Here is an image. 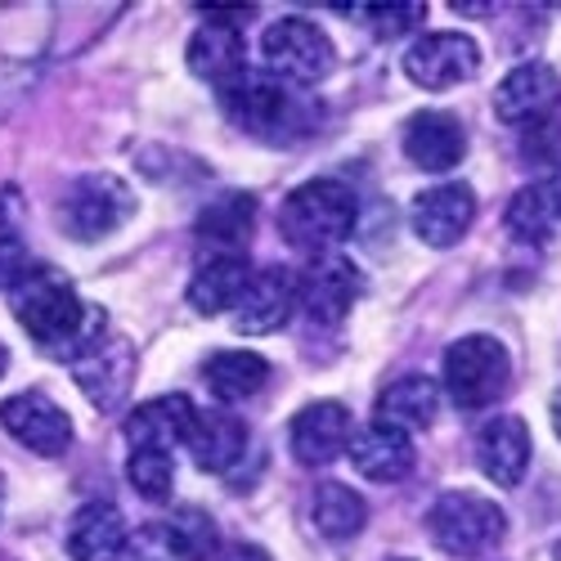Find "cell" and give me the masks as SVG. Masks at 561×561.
I'll return each instance as SVG.
<instances>
[{
  "instance_id": "2",
  "label": "cell",
  "mask_w": 561,
  "mask_h": 561,
  "mask_svg": "<svg viewBox=\"0 0 561 561\" xmlns=\"http://www.w3.org/2000/svg\"><path fill=\"white\" fill-rule=\"evenodd\" d=\"M355 216H359V203L351 194V184L306 180L301 190H293L288 203L278 207V233H284L288 248L323 256V252H337L351 239Z\"/></svg>"
},
{
  "instance_id": "21",
  "label": "cell",
  "mask_w": 561,
  "mask_h": 561,
  "mask_svg": "<svg viewBox=\"0 0 561 561\" xmlns=\"http://www.w3.org/2000/svg\"><path fill=\"white\" fill-rule=\"evenodd\" d=\"M126 543H130V530L113 503H85L68 526V552L77 561H117Z\"/></svg>"
},
{
  "instance_id": "30",
  "label": "cell",
  "mask_w": 561,
  "mask_h": 561,
  "mask_svg": "<svg viewBox=\"0 0 561 561\" xmlns=\"http://www.w3.org/2000/svg\"><path fill=\"white\" fill-rule=\"evenodd\" d=\"M126 477H130V485L145 494V499L162 503V499L175 490V458L162 454V449H130Z\"/></svg>"
},
{
  "instance_id": "12",
  "label": "cell",
  "mask_w": 561,
  "mask_h": 561,
  "mask_svg": "<svg viewBox=\"0 0 561 561\" xmlns=\"http://www.w3.org/2000/svg\"><path fill=\"white\" fill-rule=\"evenodd\" d=\"M233 329L248 337H270L297 314V274L284 265H265L248 278V288L239 297V306L229 310Z\"/></svg>"
},
{
  "instance_id": "4",
  "label": "cell",
  "mask_w": 561,
  "mask_h": 561,
  "mask_svg": "<svg viewBox=\"0 0 561 561\" xmlns=\"http://www.w3.org/2000/svg\"><path fill=\"white\" fill-rule=\"evenodd\" d=\"M512 382V355L499 337L472 333L445 351V391L458 409H485Z\"/></svg>"
},
{
  "instance_id": "1",
  "label": "cell",
  "mask_w": 561,
  "mask_h": 561,
  "mask_svg": "<svg viewBox=\"0 0 561 561\" xmlns=\"http://www.w3.org/2000/svg\"><path fill=\"white\" fill-rule=\"evenodd\" d=\"M10 310L23 323V333L59 359H72L95 337H104V310H85L77 288L50 265L23 270V278L10 288Z\"/></svg>"
},
{
  "instance_id": "9",
  "label": "cell",
  "mask_w": 561,
  "mask_h": 561,
  "mask_svg": "<svg viewBox=\"0 0 561 561\" xmlns=\"http://www.w3.org/2000/svg\"><path fill=\"white\" fill-rule=\"evenodd\" d=\"M481 68V50L467 32H427L404 50V77L423 90H449L472 81Z\"/></svg>"
},
{
  "instance_id": "13",
  "label": "cell",
  "mask_w": 561,
  "mask_h": 561,
  "mask_svg": "<svg viewBox=\"0 0 561 561\" xmlns=\"http://www.w3.org/2000/svg\"><path fill=\"white\" fill-rule=\"evenodd\" d=\"M472 220H477V194L467 184H436V190L417 194L409 207V225L417 233V243L436 252L462 243Z\"/></svg>"
},
{
  "instance_id": "27",
  "label": "cell",
  "mask_w": 561,
  "mask_h": 561,
  "mask_svg": "<svg viewBox=\"0 0 561 561\" xmlns=\"http://www.w3.org/2000/svg\"><path fill=\"white\" fill-rule=\"evenodd\" d=\"M310 522H314V530H319L323 539L346 543V539H355V535L364 530L368 503H364L351 485H342V481H323V485L314 490V499H310Z\"/></svg>"
},
{
  "instance_id": "32",
  "label": "cell",
  "mask_w": 561,
  "mask_h": 561,
  "mask_svg": "<svg viewBox=\"0 0 561 561\" xmlns=\"http://www.w3.org/2000/svg\"><path fill=\"white\" fill-rule=\"evenodd\" d=\"M522 153H526V158H535V162H548V167L557 171V167H561V122L552 117V122L530 126V130H526Z\"/></svg>"
},
{
  "instance_id": "37",
  "label": "cell",
  "mask_w": 561,
  "mask_h": 561,
  "mask_svg": "<svg viewBox=\"0 0 561 561\" xmlns=\"http://www.w3.org/2000/svg\"><path fill=\"white\" fill-rule=\"evenodd\" d=\"M5 368H10V351H5V342H0V378H5Z\"/></svg>"
},
{
  "instance_id": "6",
  "label": "cell",
  "mask_w": 561,
  "mask_h": 561,
  "mask_svg": "<svg viewBox=\"0 0 561 561\" xmlns=\"http://www.w3.org/2000/svg\"><path fill=\"white\" fill-rule=\"evenodd\" d=\"M135 211V194L117 175H81L59 198V225L77 243H100L113 229H122Z\"/></svg>"
},
{
  "instance_id": "28",
  "label": "cell",
  "mask_w": 561,
  "mask_h": 561,
  "mask_svg": "<svg viewBox=\"0 0 561 561\" xmlns=\"http://www.w3.org/2000/svg\"><path fill=\"white\" fill-rule=\"evenodd\" d=\"M162 535V548L175 557V561H207L216 552V522L207 517L203 507H180L171 517L153 530Z\"/></svg>"
},
{
  "instance_id": "29",
  "label": "cell",
  "mask_w": 561,
  "mask_h": 561,
  "mask_svg": "<svg viewBox=\"0 0 561 561\" xmlns=\"http://www.w3.org/2000/svg\"><path fill=\"white\" fill-rule=\"evenodd\" d=\"M552 203L543 190H522V194H512L507 203V233L512 239H522V243H548L552 239Z\"/></svg>"
},
{
  "instance_id": "15",
  "label": "cell",
  "mask_w": 561,
  "mask_h": 561,
  "mask_svg": "<svg viewBox=\"0 0 561 561\" xmlns=\"http://www.w3.org/2000/svg\"><path fill=\"white\" fill-rule=\"evenodd\" d=\"M351 409L342 400H314L306 404L297 417H293V427H288V445H293V458L301 467H329L346 454L351 445Z\"/></svg>"
},
{
  "instance_id": "3",
  "label": "cell",
  "mask_w": 561,
  "mask_h": 561,
  "mask_svg": "<svg viewBox=\"0 0 561 561\" xmlns=\"http://www.w3.org/2000/svg\"><path fill=\"white\" fill-rule=\"evenodd\" d=\"M427 530L440 552L449 557H481L507 535V517L494 499H481L472 490H449L432 503Z\"/></svg>"
},
{
  "instance_id": "38",
  "label": "cell",
  "mask_w": 561,
  "mask_h": 561,
  "mask_svg": "<svg viewBox=\"0 0 561 561\" xmlns=\"http://www.w3.org/2000/svg\"><path fill=\"white\" fill-rule=\"evenodd\" d=\"M552 561H561V539H557V548H552Z\"/></svg>"
},
{
  "instance_id": "26",
  "label": "cell",
  "mask_w": 561,
  "mask_h": 561,
  "mask_svg": "<svg viewBox=\"0 0 561 561\" xmlns=\"http://www.w3.org/2000/svg\"><path fill=\"white\" fill-rule=\"evenodd\" d=\"M203 378H207V387H211V396L220 404H243L256 391H265L270 364L261 355H252V351H216L203 364Z\"/></svg>"
},
{
  "instance_id": "36",
  "label": "cell",
  "mask_w": 561,
  "mask_h": 561,
  "mask_svg": "<svg viewBox=\"0 0 561 561\" xmlns=\"http://www.w3.org/2000/svg\"><path fill=\"white\" fill-rule=\"evenodd\" d=\"M552 427H557V440H561V391L552 396Z\"/></svg>"
},
{
  "instance_id": "5",
  "label": "cell",
  "mask_w": 561,
  "mask_h": 561,
  "mask_svg": "<svg viewBox=\"0 0 561 561\" xmlns=\"http://www.w3.org/2000/svg\"><path fill=\"white\" fill-rule=\"evenodd\" d=\"M261 55H265V72L284 85H314L337 64L329 32L314 27L310 19H278L274 27H265Z\"/></svg>"
},
{
  "instance_id": "34",
  "label": "cell",
  "mask_w": 561,
  "mask_h": 561,
  "mask_svg": "<svg viewBox=\"0 0 561 561\" xmlns=\"http://www.w3.org/2000/svg\"><path fill=\"white\" fill-rule=\"evenodd\" d=\"M216 561H270V552L256 548V543H233V548H225Z\"/></svg>"
},
{
  "instance_id": "23",
  "label": "cell",
  "mask_w": 561,
  "mask_h": 561,
  "mask_svg": "<svg viewBox=\"0 0 561 561\" xmlns=\"http://www.w3.org/2000/svg\"><path fill=\"white\" fill-rule=\"evenodd\" d=\"M184 445H190V454H194V462L203 467V472L220 477V472H229V467L248 454V427L233 413H225V409L198 413Z\"/></svg>"
},
{
  "instance_id": "14",
  "label": "cell",
  "mask_w": 561,
  "mask_h": 561,
  "mask_svg": "<svg viewBox=\"0 0 561 561\" xmlns=\"http://www.w3.org/2000/svg\"><path fill=\"white\" fill-rule=\"evenodd\" d=\"M68 364H72V378H77V387L85 391L90 404L117 409L130 396V382H135V351H130V342L95 337L81 355H72Z\"/></svg>"
},
{
  "instance_id": "33",
  "label": "cell",
  "mask_w": 561,
  "mask_h": 561,
  "mask_svg": "<svg viewBox=\"0 0 561 561\" xmlns=\"http://www.w3.org/2000/svg\"><path fill=\"white\" fill-rule=\"evenodd\" d=\"M23 270H27V248H23V239L19 233L0 220V288H14L19 278H23Z\"/></svg>"
},
{
  "instance_id": "22",
  "label": "cell",
  "mask_w": 561,
  "mask_h": 561,
  "mask_svg": "<svg viewBox=\"0 0 561 561\" xmlns=\"http://www.w3.org/2000/svg\"><path fill=\"white\" fill-rule=\"evenodd\" d=\"M252 229H256V198L252 194H220L198 216V239L216 256H243V248L252 243Z\"/></svg>"
},
{
  "instance_id": "25",
  "label": "cell",
  "mask_w": 561,
  "mask_h": 561,
  "mask_svg": "<svg viewBox=\"0 0 561 561\" xmlns=\"http://www.w3.org/2000/svg\"><path fill=\"white\" fill-rule=\"evenodd\" d=\"M248 278H252V270H248L243 256H211L190 278V306L198 314H229L233 306H239Z\"/></svg>"
},
{
  "instance_id": "11",
  "label": "cell",
  "mask_w": 561,
  "mask_h": 561,
  "mask_svg": "<svg viewBox=\"0 0 561 561\" xmlns=\"http://www.w3.org/2000/svg\"><path fill=\"white\" fill-rule=\"evenodd\" d=\"M0 427L41 458H59L72 445V417L41 391H23V396L0 400Z\"/></svg>"
},
{
  "instance_id": "19",
  "label": "cell",
  "mask_w": 561,
  "mask_h": 561,
  "mask_svg": "<svg viewBox=\"0 0 561 561\" xmlns=\"http://www.w3.org/2000/svg\"><path fill=\"white\" fill-rule=\"evenodd\" d=\"M194 417H198V409H194L190 396L145 400V404H135L130 417H126V440H130V449H162V454H171L175 445L190 440Z\"/></svg>"
},
{
  "instance_id": "31",
  "label": "cell",
  "mask_w": 561,
  "mask_h": 561,
  "mask_svg": "<svg viewBox=\"0 0 561 561\" xmlns=\"http://www.w3.org/2000/svg\"><path fill=\"white\" fill-rule=\"evenodd\" d=\"M355 14L368 19L382 41H391V36H404V32H413L417 23H423L427 5H378V10H355Z\"/></svg>"
},
{
  "instance_id": "10",
  "label": "cell",
  "mask_w": 561,
  "mask_h": 561,
  "mask_svg": "<svg viewBox=\"0 0 561 561\" xmlns=\"http://www.w3.org/2000/svg\"><path fill=\"white\" fill-rule=\"evenodd\" d=\"M561 108V72L552 64H522L512 68L494 90V117L503 126H539L552 122Z\"/></svg>"
},
{
  "instance_id": "18",
  "label": "cell",
  "mask_w": 561,
  "mask_h": 561,
  "mask_svg": "<svg viewBox=\"0 0 561 561\" xmlns=\"http://www.w3.org/2000/svg\"><path fill=\"white\" fill-rule=\"evenodd\" d=\"M530 454H535L530 427L522 423V417H512V413H503V417H494V423H485L481 436H477V462H481V472H485L494 485H503V490H512V485L526 481Z\"/></svg>"
},
{
  "instance_id": "7",
  "label": "cell",
  "mask_w": 561,
  "mask_h": 561,
  "mask_svg": "<svg viewBox=\"0 0 561 561\" xmlns=\"http://www.w3.org/2000/svg\"><path fill=\"white\" fill-rule=\"evenodd\" d=\"M220 108L225 117L248 130V135H261V139H274V135H284L297 104L288 95V85L284 81H274L270 72H233L229 81H220Z\"/></svg>"
},
{
  "instance_id": "35",
  "label": "cell",
  "mask_w": 561,
  "mask_h": 561,
  "mask_svg": "<svg viewBox=\"0 0 561 561\" xmlns=\"http://www.w3.org/2000/svg\"><path fill=\"white\" fill-rule=\"evenodd\" d=\"M543 194H548V203H552V216H561V167L552 171V180H548Z\"/></svg>"
},
{
  "instance_id": "17",
  "label": "cell",
  "mask_w": 561,
  "mask_h": 561,
  "mask_svg": "<svg viewBox=\"0 0 561 561\" xmlns=\"http://www.w3.org/2000/svg\"><path fill=\"white\" fill-rule=\"evenodd\" d=\"M351 462L355 472L373 485H396L413 472V436L391 423H368L351 436Z\"/></svg>"
},
{
  "instance_id": "8",
  "label": "cell",
  "mask_w": 561,
  "mask_h": 561,
  "mask_svg": "<svg viewBox=\"0 0 561 561\" xmlns=\"http://www.w3.org/2000/svg\"><path fill=\"white\" fill-rule=\"evenodd\" d=\"M359 284L364 278H359L355 261H346L342 252H323L310 261L306 274H297V306L319 329H337L351 314V306L359 301Z\"/></svg>"
},
{
  "instance_id": "24",
  "label": "cell",
  "mask_w": 561,
  "mask_h": 561,
  "mask_svg": "<svg viewBox=\"0 0 561 561\" xmlns=\"http://www.w3.org/2000/svg\"><path fill=\"white\" fill-rule=\"evenodd\" d=\"M436 413H440V387L427 378V373H404V378H396L378 396V423H391L400 432L432 427Z\"/></svg>"
},
{
  "instance_id": "20",
  "label": "cell",
  "mask_w": 561,
  "mask_h": 561,
  "mask_svg": "<svg viewBox=\"0 0 561 561\" xmlns=\"http://www.w3.org/2000/svg\"><path fill=\"white\" fill-rule=\"evenodd\" d=\"M184 59H190V72L203 77V81H229L233 72H243L248 68V45H243V32L225 23V19H211L194 32L190 41V50H184Z\"/></svg>"
},
{
  "instance_id": "16",
  "label": "cell",
  "mask_w": 561,
  "mask_h": 561,
  "mask_svg": "<svg viewBox=\"0 0 561 561\" xmlns=\"http://www.w3.org/2000/svg\"><path fill=\"white\" fill-rule=\"evenodd\" d=\"M400 145H404V158L413 167H423V171H454L467 158V130H462V122L454 113L423 108V113L409 117Z\"/></svg>"
}]
</instances>
